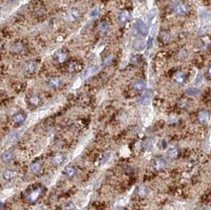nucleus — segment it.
I'll return each mask as SVG.
<instances>
[{
  "label": "nucleus",
  "mask_w": 211,
  "mask_h": 210,
  "mask_svg": "<svg viewBox=\"0 0 211 210\" xmlns=\"http://www.w3.org/2000/svg\"><path fill=\"white\" fill-rule=\"evenodd\" d=\"M2 47H3V44L0 41V51L2 49Z\"/></svg>",
  "instance_id": "obj_32"
},
{
  "label": "nucleus",
  "mask_w": 211,
  "mask_h": 210,
  "mask_svg": "<svg viewBox=\"0 0 211 210\" xmlns=\"http://www.w3.org/2000/svg\"><path fill=\"white\" fill-rule=\"evenodd\" d=\"M174 81L178 84H183L186 80V74L182 71H178L174 74Z\"/></svg>",
  "instance_id": "obj_17"
},
{
  "label": "nucleus",
  "mask_w": 211,
  "mask_h": 210,
  "mask_svg": "<svg viewBox=\"0 0 211 210\" xmlns=\"http://www.w3.org/2000/svg\"><path fill=\"white\" fill-rule=\"evenodd\" d=\"M81 17V12L77 9H70L67 14H66V18L70 21H77V19L80 18Z\"/></svg>",
  "instance_id": "obj_9"
},
{
  "label": "nucleus",
  "mask_w": 211,
  "mask_h": 210,
  "mask_svg": "<svg viewBox=\"0 0 211 210\" xmlns=\"http://www.w3.org/2000/svg\"><path fill=\"white\" fill-rule=\"evenodd\" d=\"M68 59V53L65 50H58L54 54L55 61L58 63H64Z\"/></svg>",
  "instance_id": "obj_4"
},
{
  "label": "nucleus",
  "mask_w": 211,
  "mask_h": 210,
  "mask_svg": "<svg viewBox=\"0 0 211 210\" xmlns=\"http://www.w3.org/2000/svg\"><path fill=\"white\" fill-rule=\"evenodd\" d=\"M26 119H27V116H26V114L22 113V112H17L12 116V121L18 126L24 124Z\"/></svg>",
  "instance_id": "obj_6"
},
{
  "label": "nucleus",
  "mask_w": 211,
  "mask_h": 210,
  "mask_svg": "<svg viewBox=\"0 0 211 210\" xmlns=\"http://www.w3.org/2000/svg\"><path fill=\"white\" fill-rule=\"evenodd\" d=\"M174 11L177 15L180 16H183V15H186L188 14L189 12V9L188 7L184 3V2H178L175 5L174 7Z\"/></svg>",
  "instance_id": "obj_5"
},
{
  "label": "nucleus",
  "mask_w": 211,
  "mask_h": 210,
  "mask_svg": "<svg viewBox=\"0 0 211 210\" xmlns=\"http://www.w3.org/2000/svg\"><path fill=\"white\" fill-rule=\"evenodd\" d=\"M5 1L8 2V3H14V2H15L16 1H18V0H5Z\"/></svg>",
  "instance_id": "obj_29"
},
{
  "label": "nucleus",
  "mask_w": 211,
  "mask_h": 210,
  "mask_svg": "<svg viewBox=\"0 0 211 210\" xmlns=\"http://www.w3.org/2000/svg\"><path fill=\"white\" fill-rule=\"evenodd\" d=\"M136 25H137V29L143 35H146L148 33V27L145 25V22L140 19H138L136 21Z\"/></svg>",
  "instance_id": "obj_15"
},
{
  "label": "nucleus",
  "mask_w": 211,
  "mask_h": 210,
  "mask_svg": "<svg viewBox=\"0 0 211 210\" xmlns=\"http://www.w3.org/2000/svg\"><path fill=\"white\" fill-rule=\"evenodd\" d=\"M37 70V63L35 61H28L24 64L23 66V71L24 73L28 75H31L35 73Z\"/></svg>",
  "instance_id": "obj_3"
},
{
  "label": "nucleus",
  "mask_w": 211,
  "mask_h": 210,
  "mask_svg": "<svg viewBox=\"0 0 211 210\" xmlns=\"http://www.w3.org/2000/svg\"><path fill=\"white\" fill-rule=\"evenodd\" d=\"M3 206H4V204L2 202V201H0V210H2L3 209Z\"/></svg>",
  "instance_id": "obj_30"
},
{
  "label": "nucleus",
  "mask_w": 211,
  "mask_h": 210,
  "mask_svg": "<svg viewBox=\"0 0 211 210\" xmlns=\"http://www.w3.org/2000/svg\"><path fill=\"white\" fill-rule=\"evenodd\" d=\"M97 29L102 34H105L109 29V25L107 21H101L97 26Z\"/></svg>",
  "instance_id": "obj_21"
},
{
  "label": "nucleus",
  "mask_w": 211,
  "mask_h": 210,
  "mask_svg": "<svg viewBox=\"0 0 211 210\" xmlns=\"http://www.w3.org/2000/svg\"><path fill=\"white\" fill-rule=\"evenodd\" d=\"M145 82L142 80L135 81L133 85H132V89L135 92H142L143 90L145 89Z\"/></svg>",
  "instance_id": "obj_16"
},
{
  "label": "nucleus",
  "mask_w": 211,
  "mask_h": 210,
  "mask_svg": "<svg viewBox=\"0 0 211 210\" xmlns=\"http://www.w3.org/2000/svg\"><path fill=\"white\" fill-rule=\"evenodd\" d=\"M151 45H152V39L150 38V42H149V47H150V46H151Z\"/></svg>",
  "instance_id": "obj_31"
},
{
  "label": "nucleus",
  "mask_w": 211,
  "mask_h": 210,
  "mask_svg": "<svg viewBox=\"0 0 211 210\" xmlns=\"http://www.w3.org/2000/svg\"><path fill=\"white\" fill-rule=\"evenodd\" d=\"M14 158V152L11 150L5 151L1 156V160L4 163H8Z\"/></svg>",
  "instance_id": "obj_13"
},
{
  "label": "nucleus",
  "mask_w": 211,
  "mask_h": 210,
  "mask_svg": "<svg viewBox=\"0 0 211 210\" xmlns=\"http://www.w3.org/2000/svg\"><path fill=\"white\" fill-rule=\"evenodd\" d=\"M47 84H48V86L51 89H59L61 86L62 84H63V81L59 77H52L48 80Z\"/></svg>",
  "instance_id": "obj_8"
},
{
  "label": "nucleus",
  "mask_w": 211,
  "mask_h": 210,
  "mask_svg": "<svg viewBox=\"0 0 211 210\" xmlns=\"http://www.w3.org/2000/svg\"><path fill=\"white\" fill-rule=\"evenodd\" d=\"M180 150L177 147H172L169 148L167 151V156L170 159H176L179 156Z\"/></svg>",
  "instance_id": "obj_18"
},
{
  "label": "nucleus",
  "mask_w": 211,
  "mask_h": 210,
  "mask_svg": "<svg viewBox=\"0 0 211 210\" xmlns=\"http://www.w3.org/2000/svg\"><path fill=\"white\" fill-rule=\"evenodd\" d=\"M44 194V189L41 187H37L32 190L26 197V200L28 203L33 204L37 202Z\"/></svg>",
  "instance_id": "obj_1"
},
{
  "label": "nucleus",
  "mask_w": 211,
  "mask_h": 210,
  "mask_svg": "<svg viewBox=\"0 0 211 210\" xmlns=\"http://www.w3.org/2000/svg\"><path fill=\"white\" fill-rule=\"evenodd\" d=\"M64 173L66 174V176L69 178H73L76 174V169L73 166H66L64 168Z\"/></svg>",
  "instance_id": "obj_22"
},
{
  "label": "nucleus",
  "mask_w": 211,
  "mask_h": 210,
  "mask_svg": "<svg viewBox=\"0 0 211 210\" xmlns=\"http://www.w3.org/2000/svg\"><path fill=\"white\" fill-rule=\"evenodd\" d=\"M160 40H161V42L164 44H168L171 40V36L169 35V33L167 32H161L160 33Z\"/></svg>",
  "instance_id": "obj_23"
},
{
  "label": "nucleus",
  "mask_w": 211,
  "mask_h": 210,
  "mask_svg": "<svg viewBox=\"0 0 211 210\" xmlns=\"http://www.w3.org/2000/svg\"><path fill=\"white\" fill-rule=\"evenodd\" d=\"M83 66L81 62L77 61L71 62L70 63H69L68 66H67V70L70 73H77V72H80L82 70Z\"/></svg>",
  "instance_id": "obj_7"
},
{
  "label": "nucleus",
  "mask_w": 211,
  "mask_h": 210,
  "mask_svg": "<svg viewBox=\"0 0 211 210\" xmlns=\"http://www.w3.org/2000/svg\"><path fill=\"white\" fill-rule=\"evenodd\" d=\"M130 17H131V14H130V12L128 10H122L119 14V16H118V19H119V21H120L121 24H124L126 22L129 21Z\"/></svg>",
  "instance_id": "obj_14"
},
{
  "label": "nucleus",
  "mask_w": 211,
  "mask_h": 210,
  "mask_svg": "<svg viewBox=\"0 0 211 210\" xmlns=\"http://www.w3.org/2000/svg\"><path fill=\"white\" fill-rule=\"evenodd\" d=\"M167 167L166 161H164L163 158L157 157L154 160V168L157 171H161Z\"/></svg>",
  "instance_id": "obj_12"
},
{
  "label": "nucleus",
  "mask_w": 211,
  "mask_h": 210,
  "mask_svg": "<svg viewBox=\"0 0 211 210\" xmlns=\"http://www.w3.org/2000/svg\"><path fill=\"white\" fill-rule=\"evenodd\" d=\"M10 52L14 54H21L26 51V45L21 41H16L10 46Z\"/></svg>",
  "instance_id": "obj_2"
},
{
  "label": "nucleus",
  "mask_w": 211,
  "mask_h": 210,
  "mask_svg": "<svg viewBox=\"0 0 211 210\" xmlns=\"http://www.w3.org/2000/svg\"><path fill=\"white\" fill-rule=\"evenodd\" d=\"M198 119H199V122L202 124H206V123H208L210 120L209 111H207V110L200 111L199 115H198Z\"/></svg>",
  "instance_id": "obj_10"
},
{
  "label": "nucleus",
  "mask_w": 211,
  "mask_h": 210,
  "mask_svg": "<svg viewBox=\"0 0 211 210\" xmlns=\"http://www.w3.org/2000/svg\"><path fill=\"white\" fill-rule=\"evenodd\" d=\"M185 93L188 96H198L199 95L200 90L195 88H189L188 89H186Z\"/></svg>",
  "instance_id": "obj_25"
},
{
  "label": "nucleus",
  "mask_w": 211,
  "mask_h": 210,
  "mask_svg": "<svg viewBox=\"0 0 211 210\" xmlns=\"http://www.w3.org/2000/svg\"><path fill=\"white\" fill-rule=\"evenodd\" d=\"M64 159H65V157H64L63 154H56V155L53 157V159H52V162H53V163L55 164V165H59V164H61V163L64 162Z\"/></svg>",
  "instance_id": "obj_24"
},
{
  "label": "nucleus",
  "mask_w": 211,
  "mask_h": 210,
  "mask_svg": "<svg viewBox=\"0 0 211 210\" xmlns=\"http://www.w3.org/2000/svg\"><path fill=\"white\" fill-rule=\"evenodd\" d=\"M113 62V56L112 55H108V56H106L104 58L103 61V64L105 65V66H109Z\"/></svg>",
  "instance_id": "obj_26"
},
{
  "label": "nucleus",
  "mask_w": 211,
  "mask_h": 210,
  "mask_svg": "<svg viewBox=\"0 0 211 210\" xmlns=\"http://www.w3.org/2000/svg\"><path fill=\"white\" fill-rule=\"evenodd\" d=\"M27 102H28V104L30 107L36 108V107H38L40 105L41 100H40V97L37 96V95H33V96L28 97Z\"/></svg>",
  "instance_id": "obj_11"
},
{
  "label": "nucleus",
  "mask_w": 211,
  "mask_h": 210,
  "mask_svg": "<svg viewBox=\"0 0 211 210\" xmlns=\"http://www.w3.org/2000/svg\"><path fill=\"white\" fill-rule=\"evenodd\" d=\"M180 106L182 108H187L188 106V100L183 99L180 101Z\"/></svg>",
  "instance_id": "obj_28"
},
{
  "label": "nucleus",
  "mask_w": 211,
  "mask_h": 210,
  "mask_svg": "<svg viewBox=\"0 0 211 210\" xmlns=\"http://www.w3.org/2000/svg\"><path fill=\"white\" fill-rule=\"evenodd\" d=\"M17 175V172L14 170H10V169H7L3 172L2 174V177L5 180L9 181V180L13 179L14 178H15V176Z\"/></svg>",
  "instance_id": "obj_19"
},
{
  "label": "nucleus",
  "mask_w": 211,
  "mask_h": 210,
  "mask_svg": "<svg viewBox=\"0 0 211 210\" xmlns=\"http://www.w3.org/2000/svg\"><path fill=\"white\" fill-rule=\"evenodd\" d=\"M42 169V164L39 161H36L33 163L30 166V171L33 174H38L40 172V171Z\"/></svg>",
  "instance_id": "obj_20"
},
{
  "label": "nucleus",
  "mask_w": 211,
  "mask_h": 210,
  "mask_svg": "<svg viewBox=\"0 0 211 210\" xmlns=\"http://www.w3.org/2000/svg\"><path fill=\"white\" fill-rule=\"evenodd\" d=\"M99 14H100V9H99V8H94V9H93L91 11H90L89 15H90V17H96L98 16Z\"/></svg>",
  "instance_id": "obj_27"
}]
</instances>
